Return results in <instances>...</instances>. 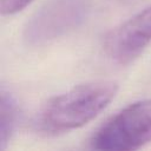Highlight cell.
Instances as JSON below:
<instances>
[{
    "label": "cell",
    "mask_w": 151,
    "mask_h": 151,
    "mask_svg": "<svg viewBox=\"0 0 151 151\" xmlns=\"http://www.w3.org/2000/svg\"><path fill=\"white\" fill-rule=\"evenodd\" d=\"M20 120V107L13 93L1 86L0 90V147L6 149Z\"/></svg>",
    "instance_id": "obj_5"
},
{
    "label": "cell",
    "mask_w": 151,
    "mask_h": 151,
    "mask_svg": "<svg viewBox=\"0 0 151 151\" xmlns=\"http://www.w3.org/2000/svg\"><path fill=\"white\" fill-rule=\"evenodd\" d=\"M151 42V6L110 29L103 41L109 59L118 65L134 61Z\"/></svg>",
    "instance_id": "obj_4"
},
{
    "label": "cell",
    "mask_w": 151,
    "mask_h": 151,
    "mask_svg": "<svg viewBox=\"0 0 151 151\" xmlns=\"http://www.w3.org/2000/svg\"><path fill=\"white\" fill-rule=\"evenodd\" d=\"M151 142V99L134 101L106 120L91 137L96 150L131 151Z\"/></svg>",
    "instance_id": "obj_2"
},
{
    "label": "cell",
    "mask_w": 151,
    "mask_h": 151,
    "mask_svg": "<svg viewBox=\"0 0 151 151\" xmlns=\"http://www.w3.org/2000/svg\"><path fill=\"white\" fill-rule=\"evenodd\" d=\"M113 80L88 81L48 99L33 119L34 130L44 136H58L79 129L94 119L116 97Z\"/></svg>",
    "instance_id": "obj_1"
},
{
    "label": "cell",
    "mask_w": 151,
    "mask_h": 151,
    "mask_svg": "<svg viewBox=\"0 0 151 151\" xmlns=\"http://www.w3.org/2000/svg\"><path fill=\"white\" fill-rule=\"evenodd\" d=\"M90 0H46L24 28L28 46H42L77 28L86 18Z\"/></svg>",
    "instance_id": "obj_3"
},
{
    "label": "cell",
    "mask_w": 151,
    "mask_h": 151,
    "mask_svg": "<svg viewBox=\"0 0 151 151\" xmlns=\"http://www.w3.org/2000/svg\"><path fill=\"white\" fill-rule=\"evenodd\" d=\"M33 0H0V9L4 15H13L25 7H27Z\"/></svg>",
    "instance_id": "obj_6"
}]
</instances>
